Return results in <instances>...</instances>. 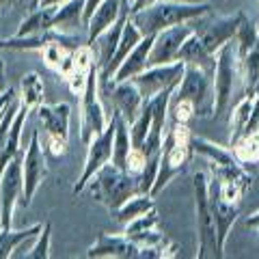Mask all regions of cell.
Returning <instances> with one entry per match:
<instances>
[{"instance_id":"60d3db41","label":"cell","mask_w":259,"mask_h":259,"mask_svg":"<svg viewBox=\"0 0 259 259\" xmlns=\"http://www.w3.org/2000/svg\"><path fill=\"white\" fill-rule=\"evenodd\" d=\"M9 89V82H7V76H5V63L0 61V93H5Z\"/></svg>"},{"instance_id":"83f0119b","label":"cell","mask_w":259,"mask_h":259,"mask_svg":"<svg viewBox=\"0 0 259 259\" xmlns=\"http://www.w3.org/2000/svg\"><path fill=\"white\" fill-rule=\"evenodd\" d=\"M115 141H112V164L119 168H125L127 153L132 149V139H130V123L115 110Z\"/></svg>"},{"instance_id":"74e56055","label":"cell","mask_w":259,"mask_h":259,"mask_svg":"<svg viewBox=\"0 0 259 259\" xmlns=\"http://www.w3.org/2000/svg\"><path fill=\"white\" fill-rule=\"evenodd\" d=\"M15 95H18V93H15V89H11V87L7 89L5 93H0V115H3V110L7 108V104H9Z\"/></svg>"},{"instance_id":"7c38bea8","label":"cell","mask_w":259,"mask_h":259,"mask_svg":"<svg viewBox=\"0 0 259 259\" xmlns=\"http://www.w3.org/2000/svg\"><path fill=\"white\" fill-rule=\"evenodd\" d=\"M22 160L24 147L7 164L3 177H0V229H11L13 227V209L22 197Z\"/></svg>"},{"instance_id":"7402d4cb","label":"cell","mask_w":259,"mask_h":259,"mask_svg":"<svg viewBox=\"0 0 259 259\" xmlns=\"http://www.w3.org/2000/svg\"><path fill=\"white\" fill-rule=\"evenodd\" d=\"M26 117H28V110H24L22 106L15 112V117L9 125V134H7V141L0 149V177H3V171L7 168V164L18 156L22 151V130H24V123H26Z\"/></svg>"},{"instance_id":"ffe728a7","label":"cell","mask_w":259,"mask_h":259,"mask_svg":"<svg viewBox=\"0 0 259 259\" xmlns=\"http://www.w3.org/2000/svg\"><path fill=\"white\" fill-rule=\"evenodd\" d=\"M145 35L139 30V26L132 22V18H127L125 20V24H123V32H121V39H119V46H117V50H115V54H112V59H110V63L106 65V69L100 74V82H108V80L112 78V74L117 71V67L121 63H123V59L130 54L136 48V44L141 41Z\"/></svg>"},{"instance_id":"4316f807","label":"cell","mask_w":259,"mask_h":259,"mask_svg":"<svg viewBox=\"0 0 259 259\" xmlns=\"http://www.w3.org/2000/svg\"><path fill=\"white\" fill-rule=\"evenodd\" d=\"M177 61L201 65V67H205V69H216V54L209 52L207 48L201 44V39L194 35V32L184 41L180 54H177Z\"/></svg>"},{"instance_id":"5b68a950","label":"cell","mask_w":259,"mask_h":259,"mask_svg":"<svg viewBox=\"0 0 259 259\" xmlns=\"http://www.w3.org/2000/svg\"><path fill=\"white\" fill-rule=\"evenodd\" d=\"M194 188V214H197V259L223 257V248L218 244L216 223L209 207V180L203 171L192 175Z\"/></svg>"},{"instance_id":"ba28073f","label":"cell","mask_w":259,"mask_h":259,"mask_svg":"<svg viewBox=\"0 0 259 259\" xmlns=\"http://www.w3.org/2000/svg\"><path fill=\"white\" fill-rule=\"evenodd\" d=\"M24 145V160H22V207H30L32 197L37 194L39 186L48 177V156L41 147V136L39 130H32Z\"/></svg>"},{"instance_id":"e0dca14e","label":"cell","mask_w":259,"mask_h":259,"mask_svg":"<svg viewBox=\"0 0 259 259\" xmlns=\"http://www.w3.org/2000/svg\"><path fill=\"white\" fill-rule=\"evenodd\" d=\"M132 0H102L100 7L93 11V15L87 22V44L91 46L97 37L108 26H112L123 11H130Z\"/></svg>"},{"instance_id":"ab89813d","label":"cell","mask_w":259,"mask_h":259,"mask_svg":"<svg viewBox=\"0 0 259 259\" xmlns=\"http://www.w3.org/2000/svg\"><path fill=\"white\" fill-rule=\"evenodd\" d=\"M65 3H69V0H37L35 7H61Z\"/></svg>"},{"instance_id":"836d02e7","label":"cell","mask_w":259,"mask_h":259,"mask_svg":"<svg viewBox=\"0 0 259 259\" xmlns=\"http://www.w3.org/2000/svg\"><path fill=\"white\" fill-rule=\"evenodd\" d=\"M50 242H52V223L48 221L41 231L37 233L35 242L28 246L26 253H22L24 259H48L50 257Z\"/></svg>"},{"instance_id":"ac0fdd59","label":"cell","mask_w":259,"mask_h":259,"mask_svg":"<svg viewBox=\"0 0 259 259\" xmlns=\"http://www.w3.org/2000/svg\"><path fill=\"white\" fill-rule=\"evenodd\" d=\"M127 18H130V11H123V13L119 15V20L112 24V26H108L91 44L93 52H95V65H97V71H100V74L106 69V65L110 63L112 54H115V50H117L119 39H121V32H123V24H125Z\"/></svg>"},{"instance_id":"277c9868","label":"cell","mask_w":259,"mask_h":259,"mask_svg":"<svg viewBox=\"0 0 259 259\" xmlns=\"http://www.w3.org/2000/svg\"><path fill=\"white\" fill-rule=\"evenodd\" d=\"M87 188L97 203H102L106 209H110V214H112L115 209L123 205L132 194L141 192V184H139V177L136 175L127 173L125 168H119L112 164V162H108V164H104L100 171L89 180Z\"/></svg>"},{"instance_id":"2e32d148","label":"cell","mask_w":259,"mask_h":259,"mask_svg":"<svg viewBox=\"0 0 259 259\" xmlns=\"http://www.w3.org/2000/svg\"><path fill=\"white\" fill-rule=\"evenodd\" d=\"M141 248L134 244L130 238L121 236H112V233L102 231L97 236L95 244L89 246L87 257H115V259H139Z\"/></svg>"},{"instance_id":"d6986e66","label":"cell","mask_w":259,"mask_h":259,"mask_svg":"<svg viewBox=\"0 0 259 259\" xmlns=\"http://www.w3.org/2000/svg\"><path fill=\"white\" fill-rule=\"evenodd\" d=\"M153 37H156V35H145L141 41L136 44V48L123 59V63L117 67V71L112 74V78L108 80V82L130 80V78H134L136 74H141L143 69H147V59H149L151 46H153ZM104 84H106V82H104Z\"/></svg>"},{"instance_id":"8d00e7d4","label":"cell","mask_w":259,"mask_h":259,"mask_svg":"<svg viewBox=\"0 0 259 259\" xmlns=\"http://www.w3.org/2000/svg\"><path fill=\"white\" fill-rule=\"evenodd\" d=\"M153 3H158V0H132V3H130V15H134V13H139L143 9H147V7H151Z\"/></svg>"},{"instance_id":"4fadbf2b","label":"cell","mask_w":259,"mask_h":259,"mask_svg":"<svg viewBox=\"0 0 259 259\" xmlns=\"http://www.w3.org/2000/svg\"><path fill=\"white\" fill-rule=\"evenodd\" d=\"M184 61L175 63H164V65H151V67L143 69L141 74H136L132 80L139 87V91L143 95V100H151L153 95H158L164 89H173L180 84V80L184 76Z\"/></svg>"},{"instance_id":"8fae6325","label":"cell","mask_w":259,"mask_h":259,"mask_svg":"<svg viewBox=\"0 0 259 259\" xmlns=\"http://www.w3.org/2000/svg\"><path fill=\"white\" fill-rule=\"evenodd\" d=\"M112 141H115V115L108 117L106 127L100 134H95L91 141L87 143V160H84V168L80 173L78 182L74 184V194L84 192L89 180L100 171L104 164H108L112 160Z\"/></svg>"},{"instance_id":"cb8c5ba5","label":"cell","mask_w":259,"mask_h":259,"mask_svg":"<svg viewBox=\"0 0 259 259\" xmlns=\"http://www.w3.org/2000/svg\"><path fill=\"white\" fill-rule=\"evenodd\" d=\"M44 93H46V84L37 71H28V74L22 76L18 100L24 110H28V112L37 110L39 104H44Z\"/></svg>"},{"instance_id":"7a4b0ae2","label":"cell","mask_w":259,"mask_h":259,"mask_svg":"<svg viewBox=\"0 0 259 259\" xmlns=\"http://www.w3.org/2000/svg\"><path fill=\"white\" fill-rule=\"evenodd\" d=\"M212 3H180V0H158L147 9L130 15L143 35H156L175 24L190 22L199 15L212 11Z\"/></svg>"},{"instance_id":"1f68e13d","label":"cell","mask_w":259,"mask_h":259,"mask_svg":"<svg viewBox=\"0 0 259 259\" xmlns=\"http://www.w3.org/2000/svg\"><path fill=\"white\" fill-rule=\"evenodd\" d=\"M236 44H238V54L244 56L250 48H253L259 41V26L253 24L244 13L240 11V22H238V28H236Z\"/></svg>"},{"instance_id":"3957f363","label":"cell","mask_w":259,"mask_h":259,"mask_svg":"<svg viewBox=\"0 0 259 259\" xmlns=\"http://www.w3.org/2000/svg\"><path fill=\"white\" fill-rule=\"evenodd\" d=\"M214 89H216V102H214V117H223L231 112L236 104V93L242 91V65L238 54L236 39L227 41L221 50L216 52V71H214Z\"/></svg>"},{"instance_id":"30bf717a","label":"cell","mask_w":259,"mask_h":259,"mask_svg":"<svg viewBox=\"0 0 259 259\" xmlns=\"http://www.w3.org/2000/svg\"><path fill=\"white\" fill-rule=\"evenodd\" d=\"M240 22V13L236 15H216L214 11H207L199 18L190 20L192 32L201 39V44L212 54H216L221 48L236 37V28Z\"/></svg>"},{"instance_id":"6da1fadb","label":"cell","mask_w":259,"mask_h":259,"mask_svg":"<svg viewBox=\"0 0 259 259\" xmlns=\"http://www.w3.org/2000/svg\"><path fill=\"white\" fill-rule=\"evenodd\" d=\"M192 156H194L192 132H190L188 123H177V121H173V125L166 130L164 139H162L158 175H156V182H153L151 190H149L151 197H156L173 177H177L182 171H186V166L190 164Z\"/></svg>"},{"instance_id":"603a6c76","label":"cell","mask_w":259,"mask_h":259,"mask_svg":"<svg viewBox=\"0 0 259 259\" xmlns=\"http://www.w3.org/2000/svg\"><path fill=\"white\" fill-rule=\"evenodd\" d=\"M54 9L56 7H35L22 20L15 37H37L54 28Z\"/></svg>"},{"instance_id":"e575fe53","label":"cell","mask_w":259,"mask_h":259,"mask_svg":"<svg viewBox=\"0 0 259 259\" xmlns=\"http://www.w3.org/2000/svg\"><path fill=\"white\" fill-rule=\"evenodd\" d=\"M145 164H147V158H145L143 147H132V149H130L125 171L132 173V175H136V177H141V173L145 171Z\"/></svg>"},{"instance_id":"9c48e42d","label":"cell","mask_w":259,"mask_h":259,"mask_svg":"<svg viewBox=\"0 0 259 259\" xmlns=\"http://www.w3.org/2000/svg\"><path fill=\"white\" fill-rule=\"evenodd\" d=\"M106 123L108 117L100 100V71H97V67H93L84 91L80 95V139L89 143L95 134H100L106 127Z\"/></svg>"},{"instance_id":"44dd1931","label":"cell","mask_w":259,"mask_h":259,"mask_svg":"<svg viewBox=\"0 0 259 259\" xmlns=\"http://www.w3.org/2000/svg\"><path fill=\"white\" fill-rule=\"evenodd\" d=\"M209 207H212V214H214V223H216V236H218V244L225 250V242L227 236H229V229L233 227V223L238 221L240 216V207L242 205H233V203H227L223 201L218 194L209 188Z\"/></svg>"},{"instance_id":"5bb4252c","label":"cell","mask_w":259,"mask_h":259,"mask_svg":"<svg viewBox=\"0 0 259 259\" xmlns=\"http://www.w3.org/2000/svg\"><path fill=\"white\" fill-rule=\"evenodd\" d=\"M192 35V26L190 22L184 24H175L164 30L156 32L153 37V46L149 50V59H147V67L151 65H164V63H175L177 54H180L184 41Z\"/></svg>"},{"instance_id":"484cf974","label":"cell","mask_w":259,"mask_h":259,"mask_svg":"<svg viewBox=\"0 0 259 259\" xmlns=\"http://www.w3.org/2000/svg\"><path fill=\"white\" fill-rule=\"evenodd\" d=\"M41 223L26 227V229H0V259H9L13 257V253L18 250V246H22L24 242H30L37 238V233L41 231Z\"/></svg>"},{"instance_id":"d590c367","label":"cell","mask_w":259,"mask_h":259,"mask_svg":"<svg viewBox=\"0 0 259 259\" xmlns=\"http://www.w3.org/2000/svg\"><path fill=\"white\" fill-rule=\"evenodd\" d=\"M100 3H102V0H84V13H82V24H84V26H87L89 18L93 15V11L100 7Z\"/></svg>"},{"instance_id":"d6a6232c","label":"cell","mask_w":259,"mask_h":259,"mask_svg":"<svg viewBox=\"0 0 259 259\" xmlns=\"http://www.w3.org/2000/svg\"><path fill=\"white\" fill-rule=\"evenodd\" d=\"M149 127H151V108H149V104L145 102L141 112H139V117L130 123V139H132V147H143V143H145V139H147V134H149Z\"/></svg>"},{"instance_id":"8992f818","label":"cell","mask_w":259,"mask_h":259,"mask_svg":"<svg viewBox=\"0 0 259 259\" xmlns=\"http://www.w3.org/2000/svg\"><path fill=\"white\" fill-rule=\"evenodd\" d=\"M214 71L216 69H205L201 65L186 63L184 76L173 91V97L188 100L192 104L194 115L199 119H214V102H216Z\"/></svg>"},{"instance_id":"f35d334b","label":"cell","mask_w":259,"mask_h":259,"mask_svg":"<svg viewBox=\"0 0 259 259\" xmlns=\"http://www.w3.org/2000/svg\"><path fill=\"white\" fill-rule=\"evenodd\" d=\"M244 225L248 227V229H253V231H259V209L255 214H250L246 221H244Z\"/></svg>"},{"instance_id":"9a60e30c","label":"cell","mask_w":259,"mask_h":259,"mask_svg":"<svg viewBox=\"0 0 259 259\" xmlns=\"http://www.w3.org/2000/svg\"><path fill=\"white\" fill-rule=\"evenodd\" d=\"M104 87H106V93L110 95V102H112V106H115V110L127 123H132V121L139 117V112L145 104L136 82L130 78V80H121V82H106Z\"/></svg>"},{"instance_id":"f1b7e54d","label":"cell","mask_w":259,"mask_h":259,"mask_svg":"<svg viewBox=\"0 0 259 259\" xmlns=\"http://www.w3.org/2000/svg\"><path fill=\"white\" fill-rule=\"evenodd\" d=\"M242 65V91L244 95H257L259 93V41L250 50L240 56Z\"/></svg>"},{"instance_id":"d4e9b609","label":"cell","mask_w":259,"mask_h":259,"mask_svg":"<svg viewBox=\"0 0 259 259\" xmlns=\"http://www.w3.org/2000/svg\"><path fill=\"white\" fill-rule=\"evenodd\" d=\"M192 151L203 156L209 164H233V162H240L236 158L231 147H223L209 139H203V136H194L192 134Z\"/></svg>"},{"instance_id":"f546056e","label":"cell","mask_w":259,"mask_h":259,"mask_svg":"<svg viewBox=\"0 0 259 259\" xmlns=\"http://www.w3.org/2000/svg\"><path fill=\"white\" fill-rule=\"evenodd\" d=\"M149 209H156V201H153V197H151L149 192H136L119 209H115L112 216H115L117 223H123L125 225L130 221H134L136 216L147 214Z\"/></svg>"},{"instance_id":"52a82bcc","label":"cell","mask_w":259,"mask_h":259,"mask_svg":"<svg viewBox=\"0 0 259 259\" xmlns=\"http://www.w3.org/2000/svg\"><path fill=\"white\" fill-rule=\"evenodd\" d=\"M39 125L44 127L46 141L41 147L46 156L63 158L69 149V121H71V106L65 102L59 104H39L37 106Z\"/></svg>"},{"instance_id":"b9f144b4","label":"cell","mask_w":259,"mask_h":259,"mask_svg":"<svg viewBox=\"0 0 259 259\" xmlns=\"http://www.w3.org/2000/svg\"><path fill=\"white\" fill-rule=\"evenodd\" d=\"M20 0H0V13H5L7 9H13Z\"/></svg>"},{"instance_id":"4dcf8cb0","label":"cell","mask_w":259,"mask_h":259,"mask_svg":"<svg viewBox=\"0 0 259 259\" xmlns=\"http://www.w3.org/2000/svg\"><path fill=\"white\" fill-rule=\"evenodd\" d=\"M82 13H84V0H69V3L56 7L54 9V28L67 32L69 28L80 26V24H82Z\"/></svg>"}]
</instances>
